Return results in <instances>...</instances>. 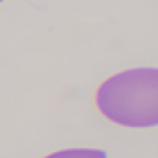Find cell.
<instances>
[{"label":"cell","instance_id":"obj_1","mask_svg":"<svg viewBox=\"0 0 158 158\" xmlns=\"http://www.w3.org/2000/svg\"><path fill=\"white\" fill-rule=\"evenodd\" d=\"M96 107L111 123L148 129L158 125V70L129 69L109 76L96 90Z\"/></svg>","mask_w":158,"mask_h":158},{"label":"cell","instance_id":"obj_2","mask_svg":"<svg viewBox=\"0 0 158 158\" xmlns=\"http://www.w3.org/2000/svg\"><path fill=\"white\" fill-rule=\"evenodd\" d=\"M43 158H107V154L102 148H64L51 152Z\"/></svg>","mask_w":158,"mask_h":158},{"label":"cell","instance_id":"obj_3","mask_svg":"<svg viewBox=\"0 0 158 158\" xmlns=\"http://www.w3.org/2000/svg\"><path fill=\"white\" fill-rule=\"evenodd\" d=\"M2 2H4V0H0V4H2Z\"/></svg>","mask_w":158,"mask_h":158}]
</instances>
